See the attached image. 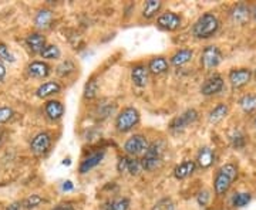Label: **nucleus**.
I'll return each mask as SVG.
<instances>
[{"instance_id":"f257e3e1","label":"nucleus","mask_w":256,"mask_h":210,"mask_svg":"<svg viewBox=\"0 0 256 210\" xmlns=\"http://www.w3.org/2000/svg\"><path fill=\"white\" fill-rule=\"evenodd\" d=\"M221 23L212 13H205L192 26V36L196 39H209L219 30Z\"/></svg>"},{"instance_id":"f03ea898","label":"nucleus","mask_w":256,"mask_h":210,"mask_svg":"<svg viewBox=\"0 0 256 210\" xmlns=\"http://www.w3.org/2000/svg\"><path fill=\"white\" fill-rule=\"evenodd\" d=\"M139 122V112L134 106H127L120 111L116 119V126L120 132H129Z\"/></svg>"},{"instance_id":"7ed1b4c3","label":"nucleus","mask_w":256,"mask_h":210,"mask_svg":"<svg viewBox=\"0 0 256 210\" xmlns=\"http://www.w3.org/2000/svg\"><path fill=\"white\" fill-rule=\"evenodd\" d=\"M161 159H162V144L161 142H152L148 145V149L142 155L141 165L144 170H154L160 166Z\"/></svg>"},{"instance_id":"20e7f679","label":"nucleus","mask_w":256,"mask_h":210,"mask_svg":"<svg viewBox=\"0 0 256 210\" xmlns=\"http://www.w3.org/2000/svg\"><path fill=\"white\" fill-rule=\"evenodd\" d=\"M147 149H148V141H147V138L144 137V135H139V134L128 138L127 141H126V144H124L126 154L129 155L131 158L144 155Z\"/></svg>"},{"instance_id":"39448f33","label":"nucleus","mask_w":256,"mask_h":210,"mask_svg":"<svg viewBox=\"0 0 256 210\" xmlns=\"http://www.w3.org/2000/svg\"><path fill=\"white\" fill-rule=\"evenodd\" d=\"M222 61V52L216 46H208L205 47L201 55V64L205 70H212L216 68Z\"/></svg>"},{"instance_id":"423d86ee","label":"nucleus","mask_w":256,"mask_h":210,"mask_svg":"<svg viewBox=\"0 0 256 210\" xmlns=\"http://www.w3.org/2000/svg\"><path fill=\"white\" fill-rule=\"evenodd\" d=\"M52 147V135L49 132H39L30 142V151L36 157H43Z\"/></svg>"},{"instance_id":"0eeeda50","label":"nucleus","mask_w":256,"mask_h":210,"mask_svg":"<svg viewBox=\"0 0 256 210\" xmlns=\"http://www.w3.org/2000/svg\"><path fill=\"white\" fill-rule=\"evenodd\" d=\"M196 119H198V112H196V109L190 108V109H187L185 112H182L181 115H178L177 118H174V119L171 121L170 129L172 132H180L182 129H185L187 126H190L191 124H193Z\"/></svg>"},{"instance_id":"6e6552de","label":"nucleus","mask_w":256,"mask_h":210,"mask_svg":"<svg viewBox=\"0 0 256 210\" xmlns=\"http://www.w3.org/2000/svg\"><path fill=\"white\" fill-rule=\"evenodd\" d=\"M224 78L219 75V74H213L209 78L205 80V83L201 87V93L205 97H209V95H215L218 93H221L224 90Z\"/></svg>"},{"instance_id":"1a4fd4ad","label":"nucleus","mask_w":256,"mask_h":210,"mask_svg":"<svg viewBox=\"0 0 256 210\" xmlns=\"http://www.w3.org/2000/svg\"><path fill=\"white\" fill-rule=\"evenodd\" d=\"M157 24L167 32H175L181 27V17L174 11H167L157 19Z\"/></svg>"},{"instance_id":"9d476101","label":"nucleus","mask_w":256,"mask_h":210,"mask_svg":"<svg viewBox=\"0 0 256 210\" xmlns=\"http://www.w3.org/2000/svg\"><path fill=\"white\" fill-rule=\"evenodd\" d=\"M252 78V71L249 68H235L229 73V83L234 88H241Z\"/></svg>"},{"instance_id":"9b49d317","label":"nucleus","mask_w":256,"mask_h":210,"mask_svg":"<svg viewBox=\"0 0 256 210\" xmlns=\"http://www.w3.org/2000/svg\"><path fill=\"white\" fill-rule=\"evenodd\" d=\"M232 179L229 176H226L225 173H222L221 170L216 172L215 175V179H213V190L218 196H224L228 193V190L231 189L232 186Z\"/></svg>"},{"instance_id":"f8f14e48","label":"nucleus","mask_w":256,"mask_h":210,"mask_svg":"<svg viewBox=\"0 0 256 210\" xmlns=\"http://www.w3.org/2000/svg\"><path fill=\"white\" fill-rule=\"evenodd\" d=\"M148 68L144 64H137V65L132 67V70H131V80H132L134 85H137L139 88H144L145 85L148 84Z\"/></svg>"},{"instance_id":"ddd939ff","label":"nucleus","mask_w":256,"mask_h":210,"mask_svg":"<svg viewBox=\"0 0 256 210\" xmlns=\"http://www.w3.org/2000/svg\"><path fill=\"white\" fill-rule=\"evenodd\" d=\"M27 73L33 78H47L52 74V67L44 61H32L27 65Z\"/></svg>"},{"instance_id":"4468645a","label":"nucleus","mask_w":256,"mask_h":210,"mask_svg":"<svg viewBox=\"0 0 256 210\" xmlns=\"http://www.w3.org/2000/svg\"><path fill=\"white\" fill-rule=\"evenodd\" d=\"M215 151H213L212 148L209 147H203L199 149V152H198V155H196V165L199 166V168L202 169H208L212 166L213 163H215Z\"/></svg>"},{"instance_id":"2eb2a0df","label":"nucleus","mask_w":256,"mask_h":210,"mask_svg":"<svg viewBox=\"0 0 256 210\" xmlns=\"http://www.w3.org/2000/svg\"><path fill=\"white\" fill-rule=\"evenodd\" d=\"M104 157H106V152L104 151H97V152L90 154L81 162V165H80V173H87V172H90L93 168H96L97 165L101 163V160L104 159Z\"/></svg>"},{"instance_id":"dca6fc26","label":"nucleus","mask_w":256,"mask_h":210,"mask_svg":"<svg viewBox=\"0 0 256 210\" xmlns=\"http://www.w3.org/2000/svg\"><path fill=\"white\" fill-rule=\"evenodd\" d=\"M26 47L33 54H37V52L40 54L43 49L46 47V37L42 33H32L26 37Z\"/></svg>"},{"instance_id":"f3484780","label":"nucleus","mask_w":256,"mask_h":210,"mask_svg":"<svg viewBox=\"0 0 256 210\" xmlns=\"http://www.w3.org/2000/svg\"><path fill=\"white\" fill-rule=\"evenodd\" d=\"M53 19V11L50 10V9H40V10L37 11L36 17H34V24H36L37 29L46 30V29H49L52 26Z\"/></svg>"},{"instance_id":"a211bd4d","label":"nucleus","mask_w":256,"mask_h":210,"mask_svg":"<svg viewBox=\"0 0 256 210\" xmlns=\"http://www.w3.org/2000/svg\"><path fill=\"white\" fill-rule=\"evenodd\" d=\"M44 112H46V115H47L49 119L57 121V119H60L64 115V105L60 101L52 100L44 106Z\"/></svg>"},{"instance_id":"6ab92c4d","label":"nucleus","mask_w":256,"mask_h":210,"mask_svg":"<svg viewBox=\"0 0 256 210\" xmlns=\"http://www.w3.org/2000/svg\"><path fill=\"white\" fill-rule=\"evenodd\" d=\"M60 91H62V85L59 84V83L47 81V83L42 84L36 90V97H39V98H49L52 95L59 94Z\"/></svg>"},{"instance_id":"aec40b11","label":"nucleus","mask_w":256,"mask_h":210,"mask_svg":"<svg viewBox=\"0 0 256 210\" xmlns=\"http://www.w3.org/2000/svg\"><path fill=\"white\" fill-rule=\"evenodd\" d=\"M195 169H196L195 160H184L182 163H180L177 168L174 169V176L178 179V180L187 179L195 172Z\"/></svg>"},{"instance_id":"412c9836","label":"nucleus","mask_w":256,"mask_h":210,"mask_svg":"<svg viewBox=\"0 0 256 210\" xmlns=\"http://www.w3.org/2000/svg\"><path fill=\"white\" fill-rule=\"evenodd\" d=\"M249 16H251V10L249 7L244 4V3H239L234 6V9L231 10V17L235 23H239V24H244L249 20Z\"/></svg>"},{"instance_id":"4be33fe9","label":"nucleus","mask_w":256,"mask_h":210,"mask_svg":"<svg viewBox=\"0 0 256 210\" xmlns=\"http://www.w3.org/2000/svg\"><path fill=\"white\" fill-rule=\"evenodd\" d=\"M148 71L149 73L155 74V75H160L168 71V61L165 57H154L151 58V61L148 63Z\"/></svg>"},{"instance_id":"5701e85b","label":"nucleus","mask_w":256,"mask_h":210,"mask_svg":"<svg viewBox=\"0 0 256 210\" xmlns=\"http://www.w3.org/2000/svg\"><path fill=\"white\" fill-rule=\"evenodd\" d=\"M228 112H229V106L224 104V103H221V104L216 105L213 109H211V112L208 115V121L211 124H218V122H221L224 119L225 116L228 115Z\"/></svg>"},{"instance_id":"b1692460","label":"nucleus","mask_w":256,"mask_h":210,"mask_svg":"<svg viewBox=\"0 0 256 210\" xmlns=\"http://www.w3.org/2000/svg\"><path fill=\"white\" fill-rule=\"evenodd\" d=\"M193 57V52L190 49H182V50H178L175 52L172 57H171V64L175 65V67H181L184 64L190 63Z\"/></svg>"},{"instance_id":"393cba45","label":"nucleus","mask_w":256,"mask_h":210,"mask_svg":"<svg viewBox=\"0 0 256 210\" xmlns=\"http://www.w3.org/2000/svg\"><path fill=\"white\" fill-rule=\"evenodd\" d=\"M162 7V1L160 0H148L144 3V9H142V16L145 19H152L154 16H157V13Z\"/></svg>"},{"instance_id":"a878e982","label":"nucleus","mask_w":256,"mask_h":210,"mask_svg":"<svg viewBox=\"0 0 256 210\" xmlns=\"http://www.w3.org/2000/svg\"><path fill=\"white\" fill-rule=\"evenodd\" d=\"M239 106L246 114H252L256 111V95L246 94L239 100Z\"/></svg>"},{"instance_id":"bb28decb","label":"nucleus","mask_w":256,"mask_h":210,"mask_svg":"<svg viewBox=\"0 0 256 210\" xmlns=\"http://www.w3.org/2000/svg\"><path fill=\"white\" fill-rule=\"evenodd\" d=\"M75 71V64L73 60H64L56 67V74L59 77H68Z\"/></svg>"},{"instance_id":"cd10ccee","label":"nucleus","mask_w":256,"mask_h":210,"mask_svg":"<svg viewBox=\"0 0 256 210\" xmlns=\"http://www.w3.org/2000/svg\"><path fill=\"white\" fill-rule=\"evenodd\" d=\"M40 55H42L43 58H46V60H57V58H60L62 52L54 44H46V47L42 50Z\"/></svg>"},{"instance_id":"c85d7f7f","label":"nucleus","mask_w":256,"mask_h":210,"mask_svg":"<svg viewBox=\"0 0 256 210\" xmlns=\"http://www.w3.org/2000/svg\"><path fill=\"white\" fill-rule=\"evenodd\" d=\"M252 200V195L249 192H238L232 198V205L235 208H245Z\"/></svg>"},{"instance_id":"c756f323","label":"nucleus","mask_w":256,"mask_h":210,"mask_svg":"<svg viewBox=\"0 0 256 210\" xmlns=\"http://www.w3.org/2000/svg\"><path fill=\"white\" fill-rule=\"evenodd\" d=\"M42 203H44V199H43L40 195H30L29 198H26V199L21 202V205H23V209H36V208H39Z\"/></svg>"},{"instance_id":"7c9ffc66","label":"nucleus","mask_w":256,"mask_h":210,"mask_svg":"<svg viewBox=\"0 0 256 210\" xmlns=\"http://www.w3.org/2000/svg\"><path fill=\"white\" fill-rule=\"evenodd\" d=\"M97 93H98V83H97L96 78H90L84 87V98L85 100H93L97 97Z\"/></svg>"},{"instance_id":"2f4dec72","label":"nucleus","mask_w":256,"mask_h":210,"mask_svg":"<svg viewBox=\"0 0 256 210\" xmlns=\"http://www.w3.org/2000/svg\"><path fill=\"white\" fill-rule=\"evenodd\" d=\"M142 170L144 169H142V165H141L139 159H137V158H128V172H129V175L138 176Z\"/></svg>"},{"instance_id":"473e14b6","label":"nucleus","mask_w":256,"mask_h":210,"mask_svg":"<svg viewBox=\"0 0 256 210\" xmlns=\"http://www.w3.org/2000/svg\"><path fill=\"white\" fill-rule=\"evenodd\" d=\"M129 209V199L127 198H118L113 200L108 206V210H128Z\"/></svg>"},{"instance_id":"72a5a7b5","label":"nucleus","mask_w":256,"mask_h":210,"mask_svg":"<svg viewBox=\"0 0 256 210\" xmlns=\"http://www.w3.org/2000/svg\"><path fill=\"white\" fill-rule=\"evenodd\" d=\"M0 60L1 61H7V63H14L16 57L14 54L9 50V47L3 43H0Z\"/></svg>"},{"instance_id":"f704fd0d","label":"nucleus","mask_w":256,"mask_h":210,"mask_svg":"<svg viewBox=\"0 0 256 210\" xmlns=\"http://www.w3.org/2000/svg\"><path fill=\"white\" fill-rule=\"evenodd\" d=\"M152 210H175V205H174L172 199H170V198H164V199L158 200V202L154 205Z\"/></svg>"},{"instance_id":"c9c22d12","label":"nucleus","mask_w":256,"mask_h":210,"mask_svg":"<svg viewBox=\"0 0 256 210\" xmlns=\"http://www.w3.org/2000/svg\"><path fill=\"white\" fill-rule=\"evenodd\" d=\"M219 170H221L222 173H225L226 176H229L232 180H235V179L238 178V168H236L235 163H225V165H222V166L219 168Z\"/></svg>"},{"instance_id":"e433bc0d","label":"nucleus","mask_w":256,"mask_h":210,"mask_svg":"<svg viewBox=\"0 0 256 210\" xmlns=\"http://www.w3.org/2000/svg\"><path fill=\"white\" fill-rule=\"evenodd\" d=\"M13 115H14V111L10 106H0V125L9 122Z\"/></svg>"},{"instance_id":"4c0bfd02","label":"nucleus","mask_w":256,"mask_h":210,"mask_svg":"<svg viewBox=\"0 0 256 210\" xmlns=\"http://www.w3.org/2000/svg\"><path fill=\"white\" fill-rule=\"evenodd\" d=\"M198 203H199V206H206L208 203H209V200H211V192L208 189H203L201 190L199 193H198Z\"/></svg>"},{"instance_id":"58836bf2","label":"nucleus","mask_w":256,"mask_h":210,"mask_svg":"<svg viewBox=\"0 0 256 210\" xmlns=\"http://www.w3.org/2000/svg\"><path fill=\"white\" fill-rule=\"evenodd\" d=\"M231 141H232L234 148H236V149H241V148L245 147V137L241 132H235V135L231 138Z\"/></svg>"},{"instance_id":"ea45409f","label":"nucleus","mask_w":256,"mask_h":210,"mask_svg":"<svg viewBox=\"0 0 256 210\" xmlns=\"http://www.w3.org/2000/svg\"><path fill=\"white\" fill-rule=\"evenodd\" d=\"M114 108H116V105L113 104V103H111V104H103L98 108V111H100V114L103 115V118H107V116L114 111Z\"/></svg>"},{"instance_id":"a19ab883","label":"nucleus","mask_w":256,"mask_h":210,"mask_svg":"<svg viewBox=\"0 0 256 210\" xmlns=\"http://www.w3.org/2000/svg\"><path fill=\"white\" fill-rule=\"evenodd\" d=\"M117 170L120 173H126L128 172V157H123L120 158L117 163Z\"/></svg>"},{"instance_id":"79ce46f5","label":"nucleus","mask_w":256,"mask_h":210,"mask_svg":"<svg viewBox=\"0 0 256 210\" xmlns=\"http://www.w3.org/2000/svg\"><path fill=\"white\" fill-rule=\"evenodd\" d=\"M52 210H75L70 203H60V205H57V206H54Z\"/></svg>"},{"instance_id":"37998d69","label":"nucleus","mask_w":256,"mask_h":210,"mask_svg":"<svg viewBox=\"0 0 256 210\" xmlns=\"http://www.w3.org/2000/svg\"><path fill=\"white\" fill-rule=\"evenodd\" d=\"M6 74H7L6 65H4V63L0 60V83H3V81H4V78H6Z\"/></svg>"},{"instance_id":"c03bdc74","label":"nucleus","mask_w":256,"mask_h":210,"mask_svg":"<svg viewBox=\"0 0 256 210\" xmlns=\"http://www.w3.org/2000/svg\"><path fill=\"white\" fill-rule=\"evenodd\" d=\"M6 210H23V205L21 202H13L6 208Z\"/></svg>"},{"instance_id":"a18cd8bd","label":"nucleus","mask_w":256,"mask_h":210,"mask_svg":"<svg viewBox=\"0 0 256 210\" xmlns=\"http://www.w3.org/2000/svg\"><path fill=\"white\" fill-rule=\"evenodd\" d=\"M73 183H71V180H65L63 183V190H65V192H70V190H73Z\"/></svg>"},{"instance_id":"49530a36","label":"nucleus","mask_w":256,"mask_h":210,"mask_svg":"<svg viewBox=\"0 0 256 210\" xmlns=\"http://www.w3.org/2000/svg\"><path fill=\"white\" fill-rule=\"evenodd\" d=\"M4 135H6V134H4V131L0 128V145H1V144H3V141H4Z\"/></svg>"},{"instance_id":"de8ad7c7","label":"nucleus","mask_w":256,"mask_h":210,"mask_svg":"<svg viewBox=\"0 0 256 210\" xmlns=\"http://www.w3.org/2000/svg\"><path fill=\"white\" fill-rule=\"evenodd\" d=\"M252 16H254V20L256 21V6L254 7V10H252Z\"/></svg>"},{"instance_id":"09e8293b","label":"nucleus","mask_w":256,"mask_h":210,"mask_svg":"<svg viewBox=\"0 0 256 210\" xmlns=\"http://www.w3.org/2000/svg\"><path fill=\"white\" fill-rule=\"evenodd\" d=\"M254 126H255V129H256V116H255V121H254Z\"/></svg>"}]
</instances>
